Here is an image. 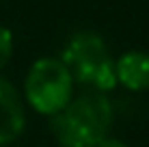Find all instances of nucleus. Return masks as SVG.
Masks as SVG:
<instances>
[{
  "label": "nucleus",
  "mask_w": 149,
  "mask_h": 147,
  "mask_svg": "<svg viewBox=\"0 0 149 147\" xmlns=\"http://www.w3.org/2000/svg\"><path fill=\"white\" fill-rule=\"evenodd\" d=\"M112 125V106L104 93H84L69 100L50 117V130L61 147H97Z\"/></svg>",
  "instance_id": "1"
},
{
  "label": "nucleus",
  "mask_w": 149,
  "mask_h": 147,
  "mask_svg": "<svg viewBox=\"0 0 149 147\" xmlns=\"http://www.w3.org/2000/svg\"><path fill=\"white\" fill-rule=\"evenodd\" d=\"M61 61L69 69L76 82L89 84L97 93L117 87L115 61L110 59L104 39L93 30H80L67 39Z\"/></svg>",
  "instance_id": "2"
},
{
  "label": "nucleus",
  "mask_w": 149,
  "mask_h": 147,
  "mask_svg": "<svg viewBox=\"0 0 149 147\" xmlns=\"http://www.w3.org/2000/svg\"><path fill=\"white\" fill-rule=\"evenodd\" d=\"M74 93V78L56 56H41L30 65L24 80V98L43 117H54L65 108Z\"/></svg>",
  "instance_id": "3"
},
{
  "label": "nucleus",
  "mask_w": 149,
  "mask_h": 147,
  "mask_svg": "<svg viewBox=\"0 0 149 147\" xmlns=\"http://www.w3.org/2000/svg\"><path fill=\"white\" fill-rule=\"evenodd\" d=\"M26 115L19 91L0 76V147L11 145L24 134Z\"/></svg>",
  "instance_id": "4"
},
{
  "label": "nucleus",
  "mask_w": 149,
  "mask_h": 147,
  "mask_svg": "<svg viewBox=\"0 0 149 147\" xmlns=\"http://www.w3.org/2000/svg\"><path fill=\"white\" fill-rule=\"evenodd\" d=\"M117 84H123L127 91H147L149 89V54L141 50L123 52L115 61Z\"/></svg>",
  "instance_id": "5"
},
{
  "label": "nucleus",
  "mask_w": 149,
  "mask_h": 147,
  "mask_svg": "<svg viewBox=\"0 0 149 147\" xmlns=\"http://www.w3.org/2000/svg\"><path fill=\"white\" fill-rule=\"evenodd\" d=\"M11 54H13V35L7 26L0 24V69L9 63Z\"/></svg>",
  "instance_id": "6"
},
{
  "label": "nucleus",
  "mask_w": 149,
  "mask_h": 147,
  "mask_svg": "<svg viewBox=\"0 0 149 147\" xmlns=\"http://www.w3.org/2000/svg\"><path fill=\"white\" fill-rule=\"evenodd\" d=\"M97 147H127L123 141H119V139H112V136H106L104 141H102Z\"/></svg>",
  "instance_id": "7"
}]
</instances>
